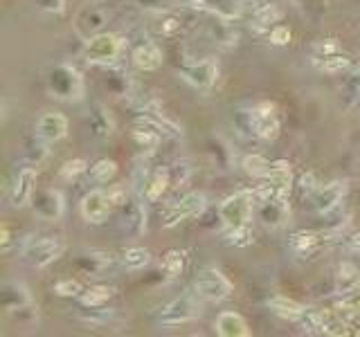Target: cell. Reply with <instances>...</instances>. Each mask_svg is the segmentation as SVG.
<instances>
[{
    "mask_svg": "<svg viewBox=\"0 0 360 337\" xmlns=\"http://www.w3.org/2000/svg\"><path fill=\"white\" fill-rule=\"evenodd\" d=\"M0 304L12 320L21 324H34L38 320V308L32 301V294L18 281H5L0 288Z\"/></svg>",
    "mask_w": 360,
    "mask_h": 337,
    "instance_id": "6da1fadb",
    "label": "cell"
},
{
    "mask_svg": "<svg viewBox=\"0 0 360 337\" xmlns=\"http://www.w3.org/2000/svg\"><path fill=\"white\" fill-rule=\"evenodd\" d=\"M45 86L50 95L61 101H79L86 93L84 77L79 75L77 68L68 63H59L54 68H50V73L45 77Z\"/></svg>",
    "mask_w": 360,
    "mask_h": 337,
    "instance_id": "7a4b0ae2",
    "label": "cell"
},
{
    "mask_svg": "<svg viewBox=\"0 0 360 337\" xmlns=\"http://www.w3.org/2000/svg\"><path fill=\"white\" fill-rule=\"evenodd\" d=\"M255 191H237L230 198H225L218 207V220L225 227H239V225H250L255 209Z\"/></svg>",
    "mask_w": 360,
    "mask_h": 337,
    "instance_id": "3957f363",
    "label": "cell"
},
{
    "mask_svg": "<svg viewBox=\"0 0 360 337\" xmlns=\"http://www.w3.org/2000/svg\"><path fill=\"white\" fill-rule=\"evenodd\" d=\"M66 243L61 237H36L29 239L23 248V259L32 268H47L63 254Z\"/></svg>",
    "mask_w": 360,
    "mask_h": 337,
    "instance_id": "277c9868",
    "label": "cell"
},
{
    "mask_svg": "<svg viewBox=\"0 0 360 337\" xmlns=\"http://www.w3.org/2000/svg\"><path fill=\"white\" fill-rule=\"evenodd\" d=\"M124 47V40L119 38L117 34H108L102 32L93 38L86 40V47H84V59L88 63H97V66H113L119 52Z\"/></svg>",
    "mask_w": 360,
    "mask_h": 337,
    "instance_id": "5b68a950",
    "label": "cell"
},
{
    "mask_svg": "<svg viewBox=\"0 0 360 337\" xmlns=\"http://www.w3.org/2000/svg\"><path fill=\"white\" fill-rule=\"evenodd\" d=\"M194 290L198 297H203L207 301H223L232 294V281L221 270L203 268L194 279Z\"/></svg>",
    "mask_w": 360,
    "mask_h": 337,
    "instance_id": "8992f818",
    "label": "cell"
},
{
    "mask_svg": "<svg viewBox=\"0 0 360 337\" xmlns=\"http://www.w3.org/2000/svg\"><path fill=\"white\" fill-rule=\"evenodd\" d=\"M207 205V200L203 193H187L180 200H172L163 209V227H176L187 218L198 216Z\"/></svg>",
    "mask_w": 360,
    "mask_h": 337,
    "instance_id": "52a82bcc",
    "label": "cell"
},
{
    "mask_svg": "<svg viewBox=\"0 0 360 337\" xmlns=\"http://www.w3.org/2000/svg\"><path fill=\"white\" fill-rule=\"evenodd\" d=\"M201 317V304H198L192 294H183V297L167 304L158 315V322L163 326H180L187 322H194Z\"/></svg>",
    "mask_w": 360,
    "mask_h": 337,
    "instance_id": "ba28073f",
    "label": "cell"
},
{
    "mask_svg": "<svg viewBox=\"0 0 360 337\" xmlns=\"http://www.w3.org/2000/svg\"><path fill=\"white\" fill-rule=\"evenodd\" d=\"M117 227L126 239H140L147 232V209L140 200L128 198L122 207H119V220Z\"/></svg>",
    "mask_w": 360,
    "mask_h": 337,
    "instance_id": "9c48e42d",
    "label": "cell"
},
{
    "mask_svg": "<svg viewBox=\"0 0 360 337\" xmlns=\"http://www.w3.org/2000/svg\"><path fill=\"white\" fill-rule=\"evenodd\" d=\"M250 121H253V133L259 140H277L279 135V117H277V108L268 101H262L250 108Z\"/></svg>",
    "mask_w": 360,
    "mask_h": 337,
    "instance_id": "30bf717a",
    "label": "cell"
},
{
    "mask_svg": "<svg viewBox=\"0 0 360 337\" xmlns=\"http://www.w3.org/2000/svg\"><path fill=\"white\" fill-rule=\"evenodd\" d=\"M345 193H347V182L336 180V182H329V185H320L311 196H308V200H311L313 211H317L320 216H327V214L336 211L343 205Z\"/></svg>",
    "mask_w": 360,
    "mask_h": 337,
    "instance_id": "8fae6325",
    "label": "cell"
},
{
    "mask_svg": "<svg viewBox=\"0 0 360 337\" xmlns=\"http://www.w3.org/2000/svg\"><path fill=\"white\" fill-rule=\"evenodd\" d=\"M180 75H183V79L189 86H194L198 90H209L218 79V63L214 59H198L187 63L180 70Z\"/></svg>",
    "mask_w": 360,
    "mask_h": 337,
    "instance_id": "7c38bea8",
    "label": "cell"
},
{
    "mask_svg": "<svg viewBox=\"0 0 360 337\" xmlns=\"http://www.w3.org/2000/svg\"><path fill=\"white\" fill-rule=\"evenodd\" d=\"M32 209H34V216L38 220L57 223L59 218L63 216L66 202H63V196L57 189H41V191L34 193Z\"/></svg>",
    "mask_w": 360,
    "mask_h": 337,
    "instance_id": "4fadbf2b",
    "label": "cell"
},
{
    "mask_svg": "<svg viewBox=\"0 0 360 337\" xmlns=\"http://www.w3.org/2000/svg\"><path fill=\"white\" fill-rule=\"evenodd\" d=\"M34 185H36V171L34 167H23L16 171V176L9 185V205L12 207H25L34 198Z\"/></svg>",
    "mask_w": 360,
    "mask_h": 337,
    "instance_id": "5bb4252c",
    "label": "cell"
},
{
    "mask_svg": "<svg viewBox=\"0 0 360 337\" xmlns=\"http://www.w3.org/2000/svg\"><path fill=\"white\" fill-rule=\"evenodd\" d=\"M106 23H108V14L104 12V9L90 5V7H84L82 12L77 14L75 32L84 40H88V38H93L97 34H102V29L106 27Z\"/></svg>",
    "mask_w": 360,
    "mask_h": 337,
    "instance_id": "9a60e30c",
    "label": "cell"
},
{
    "mask_svg": "<svg viewBox=\"0 0 360 337\" xmlns=\"http://www.w3.org/2000/svg\"><path fill=\"white\" fill-rule=\"evenodd\" d=\"M257 216L266 227H282V225L291 216L286 198H262L257 200Z\"/></svg>",
    "mask_w": 360,
    "mask_h": 337,
    "instance_id": "2e32d148",
    "label": "cell"
},
{
    "mask_svg": "<svg viewBox=\"0 0 360 337\" xmlns=\"http://www.w3.org/2000/svg\"><path fill=\"white\" fill-rule=\"evenodd\" d=\"M331 241L327 237L324 232H295L291 234V239H288V248H291V252L295 254V257H313V254H317L320 250L324 248V245Z\"/></svg>",
    "mask_w": 360,
    "mask_h": 337,
    "instance_id": "e0dca14e",
    "label": "cell"
},
{
    "mask_svg": "<svg viewBox=\"0 0 360 337\" xmlns=\"http://www.w3.org/2000/svg\"><path fill=\"white\" fill-rule=\"evenodd\" d=\"M108 211H111V200H108V193L102 189H93L88 191L82 198V216L93 223V225H102L108 218Z\"/></svg>",
    "mask_w": 360,
    "mask_h": 337,
    "instance_id": "ac0fdd59",
    "label": "cell"
},
{
    "mask_svg": "<svg viewBox=\"0 0 360 337\" xmlns=\"http://www.w3.org/2000/svg\"><path fill=\"white\" fill-rule=\"evenodd\" d=\"M75 265L84 274H88V277H102V274H106L115 265V259H113V254H108V252L90 250V252L79 254Z\"/></svg>",
    "mask_w": 360,
    "mask_h": 337,
    "instance_id": "d6986e66",
    "label": "cell"
},
{
    "mask_svg": "<svg viewBox=\"0 0 360 337\" xmlns=\"http://www.w3.org/2000/svg\"><path fill=\"white\" fill-rule=\"evenodd\" d=\"M86 128L90 130V135L97 140H108L113 135L115 124L111 112L106 110V106L102 104H93L86 110Z\"/></svg>",
    "mask_w": 360,
    "mask_h": 337,
    "instance_id": "ffe728a7",
    "label": "cell"
},
{
    "mask_svg": "<svg viewBox=\"0 0 360 337\" xmlns=\"http://www.w3.org/2000/svg\"><path fill=\"white\" fill-rule=\"evenodd\" d=\"M34 133L45 142H59L68 135V119L61 112H45V115L38 117Z\"/></svg>",
    "mask_w": 360,
    "mask_h": 337,
    "instance_id": "44dd1931",
    "label": "cell"
},
{
    "mask_svg": "<svg viewBox=\"0 0 360 337\" xmlns=\"http://www.w3.org/2000/svg\"><path fill=\"white\" fill-rule=\"evenodd\" d=\"M133 63L135 68L144 70V73H151V70H158L163 66V50H160L153 40H144V43H140L135 50H133Z\"/></svg>",
    "mask_w": 360,
    "mask_h": 337,
    "instance_id": "7402d4cb",
    "label": "cell"
},
{
    "mask_svg": "<svg viewBox=\"0 0 360 337\" xmlns=\"http://www.w3.org/2000/svg\"><path fill=\"white\" fill-rule=\"evenodd\" d=\"M214 329L221 337H248L250 335L248 322L239 313H232V310H225L218 315Z\"/></svg>",
    "mask_w": 360,
    "mask_h": 337,
    "instance_id": "603a6c76",
    "label": "cell"
},
{
    "mask_svg": "<svg viewBox=\"0 0 360 337\" xmlns=\"http://www.w3.org/2000/svg\"><path fill=\"white\" fill-rule=\"evenodd\" d=\"M268 308L273 310L277 317L297 322L304 315L306 306H302V304L295 301V299H288V297H284V294H275V297L268 299Z\"/></svg>",
    "mask_w": 360,
    "mask_h": 337,
    "instance_id": "cb8c5ba5",
    "label": "cell"
},
{
    "mask_svg": "<svg viewBox=\"0 0 360 337\" xmlns=\"http://www.w3.org/2000/svg\"><path fill=\"white\" fill-rule=\"evenodd\" d=\"M313 63H315L317 70H322V73H327V75H338V73H343V70H347L349 66H352V59L340 54V52H331V54L313 57Z\"/></svg>",
    "mask_w": 360,
    "mask_h": 337,
    "instance_id": "d4e9b609",
    "label": "cell"
},
{
    "mask_svg": "<svg viewBox=\"0 0 360 337\" xmlns=\"http://www.w3.org/2000/svg\"><path fill=\"white\" fill-rule=\"evenodd\" d=\"M282 18V12L277 9V5L273 3H262L253 9V16H250V23L257 29H266L270 27V23H277Z\"/></svg>",
    "mask_w": 360,
    "mask_h": 337,
    "instance_id": "484cf974",
    "label": "cell"
},
{
    "mask_svg": "<svg viewBox=\"0 0 360 337\" xmlns=\"http://www.w3.org/2000/svg\"><path fill=\"white\" fill-rule=\"evenodd\" d=\"M203 3L212 9L214 14H218L225 20L239 18L246 7V0H203Z\"/></svg>",
    "mask_w": 360,
    "mask_h": 337,
    "instance_id": "4316f807",
    "label": "cell"
},
{
    "mask_svg": "<svg viewBox=\"0 0 360 337\" xmlns=\"http://www.w3.org/2000/svg\"><path fill=\"white\" fill-rule=\"evenodd\" d=\"M327 315L329 313L306 308L304 315L297 322L302 324L304 333H308V335H327Z\"/></svg>",
    "mask_w": 360,
    "mask_h": 337,
    "instance_id": "83f0119b",
    "label": "cell"
},
{
    "mask_svg": "<svg viewBox=\"0 0 360 337\" xmlns=\"http://www.w3.org/2000/svg\"><path fill=\"white\" fill-rule=\"evenodd\" d=\"M113 297V288L108 285H90L82 294H79V301H82L84 308H95V306H102Z\"/></svg>",
    "mask_w": 360,
    "mask_h": 337,
    "instance_id": "f1b7e54d",
    "label": "cell"
},
{
    "mask_svg": "<svg viewBox=\"0 0 360 337\" xmlns=\"http://www.w3.org/2000/svg\"><path fill=\"white\" fill-rule=\"evenodd\" d=\"M167 187H172V182H169V176H167V169H160L153 173V178L147 182L144 198L149 202H158L160 198H163V193L167 191Z\"/></svg>",
    "mask_w": 360,
    "mask_h": 337,
    "instance_id": "f546056e",
    "label": "cell"
},
{
    "mask_svg": "<svg viewBox=\"0 0 360 337\" xmlns=\"http://www.w3.org/2000/svg\"><path fill=\"white\" fill-rule=\"evenodd\" d=\"M119 263L124 265L126 270H142L151 263V254L144 248H126L119 257Z\"/></svg>",
    "mask_w": 360,
    "mask_h": 337,
    "instance_id": "4dcf8cb0",
    "label": "cell"
},
{
    "mask_svg": "<svg viewBox=\"0 0 360 337\" xmlns=\"http://www.w3.org/2000/svg\"><path fill=\"white\" fill-rule=\"evenodd\" d=\"M358 285H360V272H358V268H356L354 263L345 261L338 268V290H340V294L354 290V288H358Z\"/></svg>",
    "mask_w": 360,
    "mask_h": 337,
    "instance_id": "1f68e13d",
    "label": "cell"
},
{
    "mask_svg": "<svg viewBox=\"0 0 360 337\" xmlns=\"http://www.w3.org/2000/svg\"><path fill=\"white\" fill-rule=\"evenodd\" d=\"M106 84H108V88H111L115 95H126L128 97L135 90L133 84H131V79H128V75L124 73V70H119V68H108Z\"/></svg>",
    "mask_w": 360,
    "mask_h": 337,
    "instance_id": "d6a6232c",
    "label": "cell"
},
{
    "mask_svg": "<svg viewBox=\"0 0 360 337\" xmlns=\"http://www.w3.org/2000/svg\"><path fill=\"white\" fill-rule=\"evenodd\" d=\"M185 270V252L180 250H169L163 257V272L167 279H178Z\"/></svg>",
    "mask_w": 360,
    "mask_h": 337,
    "instance_id": "836d02e7",
    "label": "cell"
},
{
    "mask_svg": "<svg viewBox=\"0 0 360 337\" xmlns=\"http://www.w3.org/2000/svg\"><path fill=\"white\" fill-rule=\"evenodd\" d=\"M47 144H50V142L41 140L38 135H36L32 142H27V144H25V151H23V158H25L27 165H32V167L41 165V162L47 158V153H50Z\"/></svg>",
    "mask_w": 360,
    "mask_h": 337,
    "instance_id": "e575fe53",
    "label": "cell"
},
{
    "mask_svg": "<svg viewBox=\"0 0 360 337\" xmlns=\"http://www.w3.org/2000/svg\"><path fill=\"white\" fill-rule=\"evenodd\" d=\"M117 173V165L113 160H99L90 167V180L97 182V185H104V182L113 180Z\"/></svg>",
    "mask_w": 360,
    "mask_h": 337,
    "instance_id": "d590c367",
    "label": "cell"
},
{
    "mask_svg": "<svg viewBox=\"0 0 360 337\" xmlns=\"http://www.w3.org/2000/svg\"><path fill=\"white\" fill-rule=\"evenodd\" d=\"M241 167H243V171L248 173V176L264 178L266 173H268V169H270V162L264 156H259V153H253V156H246L243 158Z\"/></svg>",
    "mask_w": 360,
    "mask_h": 337,
    "instance_id": "8d00e7d4",
    "label": "cell"
},
{
    "mask_svg": "<svg viewBox=\"0 0 360 337\" xmlns=\"http://www.w3.org/2000/svg\"><path fill=\"white\" fill-rule=\"evenodd\" d=\"M180 20L178 16L174 14H160L156 20H153V32L160 34V36H174L178 29H180Z\"/></svg>",
    "mask_w": 360,
    "mask_h": 337,
    "instance_id": "74e56055",
    "label": "cell"
},
{
    "mask_svg": "<svg viewBox=\"0 0 360 337\" xmlns=\"http://www.w3.org/2000/svg\"><path fill=\"white\" fill-rule=\"evenodd\" d=\"M225 241L234 248H248L253 243V230L250 225H239V227H227L225 232Z\"/></svg>",
    "mask_w": 360,
    "mask_h": 337,
    "instance_id": "f35d334b",
    "label": "cell"
},
{
    "mask_svg": "<svg viewBox=\"0 0 360 337\" xmlns=\"http://www.w3.org/2000/svg\"><path fill=\"white\" fill-rule=\"evenodd\" d=\"M167 176L172 187H183L192 176V167H189V162H176V165L167 167Z\"/></svg>",
    "mask_w": 360,
    "mask_h": 337,
    "instance_id": "ab89813d",
    "label": "cell"
},
{
    "mask_svg": "<svg viewBox=\"0 0 360 337\" xmlns=\"http://www.w3.org/2000/svg\"><path fill=\"white\" fill-rule=\"evenodd\" d=\"M111 317H113V310H104V308H99V306L79 313V320H82L84 324H88V326H102Z\"/></svg>",
    "mask_w": 360,
    "mask_h": 337,
    "instance_id": "60d3db41",
    "label": "cell"
},
{
    "mask_svg": "<svg viewBox=\"0 0 360 337\" xmlns=\"http://www.w3.org/2000/svg\"><path fill=\"white\" fill-rule=\"evenodd\" d=\"M133 140L137 142L140 149H147V151H153L160 142H163L160 135H156L151 130H144V128H133Z\"/></svg>",
    "mask_w": 360,
    "mask_h": 337,
    "instance_id": "b9f144b4",
    "label": "cell"
},
{
    "mask_svg": "<svg viewBox=\"0 0 360 337\" xmlns=\"http://www.w3.org/2000/svg\"><path fill=\"white\" fill-rule=\"evenodd\" d=\"M59 297H79L84 290H82V283H79L77 279H61V281H57L54 283V288H52Z\"/></svg>",
    "mask_w": 360,
    "mask_h": 337,
    "instance_id": "7bdbcfd3",
    "label": "cell"
},
{
    "mask_svg": "<svg viewBox=\"0 0 360 337\" xmlns=\"http://www.w3.org/2000/svg\"><path fill=\"white\" fill-rule=\"evenodd\" d=\"M88 171V162L82 160V158H77V160H68L66 165L61 167V178L63 180H75L79 178L82 173Z\"/></svg>",
    "mask_w": 360,
    "mask_h": 337,
    "instance_id": "ee69618b",
    "label": "cell"
},
{
    "mask_svg": "<svg viewBox=\"0 0 360 337\" xmlns=\"http://www.w3.org/2000/svg\"><path fill=\"white\" fill-rule=\"evenodd\" d=\"M270 43L273 45H288L291 43V29L284 25H275L270 29Z\"/></svg>",
    "mask_w": 360,
    "mask_h": 337,
    "instance_id": "f6af8a7d",
    "label": "cell"
},
{
    "mask_svg": "<svg viewBox=\"0 0 360 337\" xmlns=\"http://www.w3.org/2000/svg\"><path fill=\"white\" fill-rule=\"evenodd\" d=\"M34 3L45 14H61L66 9V0H34Z\"/></svg>",
    "mask_w": 360,
    "mask_h": 337,
    "instance_id": "bcb514c9",
    "label": "cell"
},
{
    "mask_svg": "<svg viewBox=\"0 0 360 337\" xmlns=\"http://www.w3.org/2000/svg\"><path fill=\"white\" fill-rule=\"evenodd\" d=\"M108 193V200H111V207H122L124 202L128 200V193H126V187H122V185H117V187H113L111 191H106Z\"/></svg>",
    "mask_w": 360,
    "mask_h": 337,
    "instance_id": "7dc6e473",
    "label": "cell"
},
{
    "mask_svg": "<svg viewBox=\"0 0 360 337\" xmlns=\"http://www.w3.org/2000/svg\"><path fill=\"white\" fill-rule=\"evenodd\" d=\"M299 185H302V191L306 193V196H311V193L320 187V182H317V178L313 176V173H304L302 180H299Z\"/></svg>",
    "mask_w": 360,
    "mask_h": 337,
    "instance_id": "c3c4849f",
    "label": "cell"
},
{
    "mask_svg": "<svg viewBox=\"0 0 360 337\" xmlns=\"http://www.w3.org/2000/svg\"><path fill=\"white\" fill-rule=\"evenodd\" d=\"M137 7H144V9H163L167 5H172L174 0H133Z\"/></svg>",
    "mask_w": 360,
    "mask_h": 337,
    "instance_id": "681fc988",
    "label": "cell"
},
{
    "mask_svg": "<svg viewBox=\"0 0 360 337\" xmlns=\"http://www.w3.org/2000/svg\"><path fill=\"white\" fill-rule=\"evenodd\" d=\"M331 52H338V43H336V40H324V43H317V45H315V54H313V57L331 54Z\"/></svg>",
    "mask_w": 360,
    "mask_h": 337,
    "instance_id": "f907efd6",
    "label": "cell"
},
{
    "mask_svg": "<svg viewBox=\"0 0 360 337\" xmlns=\"http://www.w3.org/2000/svg\"><path fill=\"white\" fill-rule=\"evenodd\" d=\"M345 245H347V250H349V252L360 254V232L349 234V237L345 239Z\"/></svg>",
    "mask_w": 360,
    "mask_h": 337,
    "instance_id": "816d5d0a",
    "label": "cell"
},
{
    "mask_svg": "<svg viewBox=\"0 0 360 337\" xmlns=\"http://www.w3.org/2000/svg\"><path fill=\"white\" fill-rule=\"evenodd\" d=\"M9 245H12V232H9V227H3L0 230V248H3V252H9Z\"/></svg>",
    "mask_w": 360,
    "mask_h": 337,
    "instance_id": "f5cc1de1",
    "label": "cell"
},
{
    "mask_svg": "<svg viewBox=\"0 0 360 337\" xmlns=\"http://www.w3.org/2000/svg\"><path fill=\"white\" fill-rule=\"evenodd\" d=\"M352 86H354V93H356V95L360 97V75H358V77H354Z\"/></svg>",
    "mask_w": 360,
    "mask_h": 337,
    "instance_id": "db71d44e",
    "label": "cell"
}]
</instances>
